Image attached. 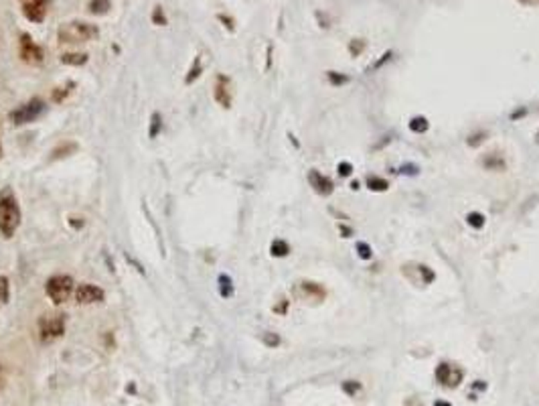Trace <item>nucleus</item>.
<instances>
[{"label": "nucleus", "instance_id": "obj_23", "mask_svg": "<svg viewBox=\"0 0 539 406\" xmlns=\"http://www.w3.org/2000/svg\"><path fill=\"white\" fill-rule=\"evenodd\" d=\"M468 226H472V228H483V226H485V217L481 216V214H470V216H468Z\"/></svg>", "mask_w": 539, "mask_h": 406}, {"label": "nucleus", "instance_id": "obj_5", "mask_svg": "<svg viewBox=\"0 0 539 406\" xmlns=\"http://www.w3.org/2000/svg\"><path fill=\"white\" fill-rule=\"evenodd\" d=\"M65 333V315H43L39 319V339L41 344H53Z\"/></svg>", "mask_w": 539, "mask_h": 406}, {"label": "nucleus", "instance_id": "obj_6", "mask_svg": "<svg viewBox=\"0 0 539 406\" xmlns=\"http://www.w3.org/2000/svg\"><path fill=\"white\" fill-rule=\"evenodd\" d=\"M76 301L78 305H94V303H104L106 298V291L98 285L91 282H81L76 287Z\"/></svg>", "mask_w": 539, "mask_h": 406}, {"label": "nucleus", "instance_id": "obj_4", "mask_svg": "<svg viewBox=\"0 0 539 406\" xmlns=\"http://www.w3.org/2000/svg\"><path fill=\"white\" fill-rule=\"evenodd\" d=\"M45 110H47V104H45L41 98H33V100H28L25 104H21L19 108L12 110V112L8 114V120H10V124H15V126H25V124L35 122Z\"/></svg>", "mask_w": 539, "mask_h": 406}, {"label": "nucleus", "instance_id": "obj_8", "mask_svg": "<svg viewBox=\"0 0 539 406\" xmlns=\"http://www.w3.org/2000/svg\"><path fill=\"white\" fill-rule=\"evenodd\" d=\"M23 15L27 17L30 23H43V19L47 17L49 10V0H19Z\"/></svg>", "mask_w": 539, "mask_h": 406}, {"label": "nucleus", "instance_id": "obj_27", "mask_svg": "<svg viewBox=\"0 0 539 406\" xmlns=\"http://www.w3.org/2000/svg\"><path fill=\"white\" fill-rule=\"evenodd\" d=\"M264 339H266L268 346H278V344H280V337H278V335H272V333H268Z\"/></svg>", "mask_w": 539, "mask_h": 406}, {"label": "nucleus", "instance_id": "obj_17", "mask_svg": "<svg viewBox=\"0 0 539 406\" xmlns=\"http://www.w3.org/2000/svg\"><path fill=\"white\" fill-rule=\"evenodd\" d=\"M201 71H203V67H201V57H195V65L189 69V74H187V78H185V83H187V85L193 83V81L201 76Z\"/></svg>", "mask_w": 539, "mask_h": 406}, {"label": "nucleus", "instance_id": "obj_15", "mask_svg": "<svg viewBox=\"0 0 539 406\" xmlns=\"http://www.w3.org/2000/svg\"><path fill=\"white\" fill-rule=\"evenodd\" d=\"M73 151H78V144L76 142H65V144H61L59 149H55L53 153V157L51 159H61V157H67V153H73Z\"/></svg>", "mask_w": 539, "mask_h": 406}, {"label": "nucleus", "instance_id": "obj_20", "mask_svg": "<svg viewBox=\"0 0 539 406\" xmlns=\"http://www.w3.org/2000/svg\"><path fill=\"white\" fill-rule=\"evenodd\" d=\"M8 295H10L8 278H6V276H0V305H4V303L8 301Z\"/></svg>", "mask_w": 539, "mask_h": 406}, {"label": "nucleus", "instance_id": "obj_10", "mask_svg": "<svg viewBox=\"0 0 539 406\" xmlns=\"http://www.w3.org/2000/svg\"><path fill=\"white\" fill-rule=\"evenodd\" d=\"M215 100L219 106L229 108L231 106V90H229V80L225 76H219L215 81Z\"/></svg>", "mask_w": 539, "mask_h": 406}, {"label": "nucleus", "instance_id": "obj_28", "mask_svg": "<svg viewBox=\"0 0 539 406\" xmlns=\"http://www.w3.org/2000/svg\"><path fill=\"white\" fill-rule=\"evenodd\" d=\"M2 382H4V370H2V366H0V388H2Z\"/></svg>", "mask_w": 539, "mask_h": 406}, {"label": "nucleus", "instance_id": "obj_24", "mask_svg": "<svg viewBox=\"0 0 539 406\" xmlns=\"http://www.w3.org/2000/svg\"><path fill=\"white\" fill-rule=\"evenodd\" d=\"M152 23H154V25H166V17H164L161 6L154 8V12H152Z\"/></svg>", "mask_w": 539, "mask_h": 406}, {"label": "nucleus", "instance_id": "obj_13", "mask_svg": "<svg viewBox=\"0 0 539 406\" xmlns=\"http://www.w3.org/2000/svg\"><path fill=\"white\" fill-rule=\"evenodd\" d=\"M219 295L225 298L233 295V282H231V278H229L227 274H221V276H219Z\"/></svg>", "mask_w": 539, "mask_h": 406}, {"label": "nucleus", "instance_id": "obj_18", "mask_svg": "<svg viewBox=\"0 0 539 406\" xmlns=\"http://www.w3.org/2000/svg\"><path fill=\"white\" fill-rule=\"evenodd\" d=\"M161 128H162L161 114H159V112H154V114H152V118H150V130H148V136H150V138H157V135L161 133Z\"/></svg>", "mask_w": 539, "mask_h": 406}, {"label": "nucleus", "instance_id": "obj_7", "mask_svg": "<svg viewBox=\"0 0 539 406\" xmlns=\"http://www.w3.org/2000/svg\"><path fill=\"white\" fill-rule=\"evenodd\" d=\"M19 55H21V59L28 63V65H39V63H43V49L33 41V37L30 35H21V45H19Z\"/></svg>", "mask_w": 539, "mask_h": 406}, {"label": "nucleus", "instance_id": "obj_14", "mask_svg": "<svg viewBox=\"0 0 539 406\" xmlns=\"http://www.w3.org/2000/svg\"><path fill=\"white\" fill-rule=\"evenodd\" d=\"M109 8V0H91L89 2V12H94V15H106Z\"/></svg>", "mask_w": 539, "mask_h": 406}, {"label": "nucleus", "instance_id": "obj_22", "mask_svg": "<svg viewBox=\"0 0 539 406\" xmlns=\"http://www.w3.org/2000/svg\"><path fill=\"white\" fill-rule=\"evenodd\" d=\"M69 92H71V90H67V87H55L53 96H51V98H53V102H57V104H59V102H63V100L69 96Z\"/></svg>", "mask_w": 539, "mask_h": 406}, {"label": "nucleus", "instance_id": "obj_12", "mask_svg": "<svg viewBox=\"0 0 539 406\" xmlns=\"http://www.w3.org/2000/svg\"><path fill=\"white\" fill-rule=\"evenodd\" d=\"M63 65H71V67H80L87 63V55L85 53H63L59 59Z\"/></svg>", "mask_w": 539, "mask_h": 406}, {"label": "nucleus", "instance_id": "obj_2", "mask_svg": "<svg viewBox=\"0 0 539 406\" xmlns=\"http://www.w3.org/2000/svg\"><path fill=\"white\" fill-rule=\"evenodd\" d=\"M100 31L96 25H89V23H83V21H71V23H65L61 25L59 31H57V39L59 43H65V45H73V43H87L89 39L98 37Z\"/></svg>", "mask_w": 539, "mask_h": 406}, {"label": "nucleus", "instance_id": "obj_29", "mask_svg": "<svg viewBox=\"0 0 539 406\" xmlns=\"http://www.w3.org/2000/svg\"><path fill=\"white\" fill-rule=\"evenodd\" d=\"M436 406H450L448 403H436Z\"/></svg>", "mask_w": 539, "mask_h": 406}, {"label": "nucleus", "instance_id": "obj_1", "mask_svg": "<svg viewBox=\"0 0 539 406\" xmlns=\"http://www.w3.org/2000/svg\"><path fill=\"white\" fill-rule=\"evenodd\" d=\"M21 205L17 195L10 189L0 193V234L4 238H12L21 226Z\"/></svg>", "mask_w": 539, "mask_h": 406}, {"label": "nucleus", "instance_id": "obj_16", "mask_svg": "<svg viewBox=\"0 0 539 406\" xmlns=\"http://www.w3.org/2000/svg\"><path fill=\"white\" fill-rule=\"evenodd\" d=\"M272 256H286L290 252V246L284 242V240H274L272 242Z\"/></svg>", "mask_w": 539, "mask_h": 406}, {"label": "nucleus", "instance_id": "obj_19", "mask_svg": "<svg viewBox=\"0 0 539 406\" xmlns=\"http://www.w3.org/2000/svg\"><path fill=\"white\" fill-rule=\"evenodd\" d=\"M367 187L371 191H385L389 187V183L385 179H379V177H369L367 179Z\"/></svg>", "mask_w": 539, "mask_h": 406}, {"label": "nucleus", "instance_id": "obj_3", "mask_svg": "<svg viewBox=\"0 0 539 406\" xmlns=\"http://www.w3.org/2000/svg\"><path fill=\"white\" fill-rule=\"evenodd\" d=\"M45 293L53 305H63L76 293V282L69 274H53L45 285Z\"/></svg>", "mask_w": 539, "mask_h": 406}, {"label": "nucleus", "instance_id": "obj_9", "mask_svg": "<svg viewBox=\"0 0 539 406\" xmlns=\"http://www.w3.org/2000/svg\"><path fill=\"white\" fill-rule=\"evenodd\" d=\"M436 378L440 384H446V386H457L460 384V378H462V374H460L459 370H454L450 364H440L438 366V370H436Z\"/></svg>", "mask_w": 539, "mask_h": 406}, {"label": "nucleus", "instance_id": "obj_21", "mask_svg": "<svg viewBox=\"0 0 539 406\" xmlns=\"http://www.w3.org/2000/svg\"><path fill=\"white\" fill-rule=\"evenodd\" d=\"M409 128H412L414 133H424V130H428V120H426V118H414V120L409 122Z\"/></svg>", "mask_w": 539, "mask_h": 406}, {"label": "nucleus", "instance_id": "obj_25", "mask_svg": "<svg viewBox=\"0 0 539 406\" xmlns=\"http://www.w3.org/2000/svg\"><path fill=\"white\" fill-rule=\"evenodd\" d=\"M357 250H359V256H361V258H365V260L371 258V248H369L367 244H359Z\"/></svg>", "mask_w": 539, "mask_h": 406}, {"label": "nucleus", "instance_id": "obj_11", "mask_svg": "<svg viewBox=\"0 0 539 406\" xmlns=\"http://www.w3.org/2000/svg\"><path fill=\"white\" fill-rule=\"evenodd\" d=\"M308 179H310V185L319 191V193H323V195H326V193L333 191V183H330L324 175H321L319 171H312V173L308 175Z\"/></svg>", "mask_w": 539, "mask_h": 406}, {"label": "nucleus", "instance_id": "obj_26", "mask_svg": "<svg viewBox=\"0 0 539 406\" xmlns=\"http://www.w3.org/2000/svg\"><path fill=\"white\" fill-rule=\"evenodd\" d=\"M339 173H341L343 177H349L351 173H353V167H351V162H341V164H339Z\"/></svg>", "mask_w": 539, "mask_h": 406}, {"label": "nucleus", "instance_id": "obj_30", "mask_svg": "<svg viewBox=\"0 0 539 406\" xmlns=\"http://www.w3.org/2000/svg\"><path fill=\"white\" fill-rule=\"evenodd\" d=\"M0 159H2V140H0Z\"/></svg>", "mask_w": 539, "mask_h": 406}]
</instances>
